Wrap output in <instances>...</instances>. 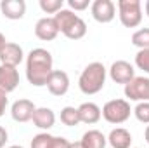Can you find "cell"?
Masks as SVG:
<instances>
[{"label":"cell","mask_w":149,"mask_h":148,"mask_svg":"<svg viewBox=\"0 0 149 148\" xmlns=\"http://www.w3.org/2000/svg\"><path fill=\"white\" fill-rule=\"evenodd\" d=\"M52 73V54L47 49H31L26 58V78L31 85L42 87Z\"/></svg>","instance_id":"6da1fadb"},{"label":"cell","mask_w":149,"mask_h":148,"mask_svg":"<svg viewBox=\"0 0 149 148\" xmlns=\"http://www.w3.org/2000/svg\"><path fill=\"white\" fill-rule=\"evenodd\" d=\"M54 21L59 28V33L70 40H80L87 35V23L70 9H61L54 16Z\"/></svg>","instance_id":"7a4b0ae2"},{"label":"cell","mask_w":149,"mask_h":148,"mask_svg":"<svg viewBox=\"0 0 149 148\" xmlns=\"http://www.w3.org/2000/svg\"><path fill=\"white\" fill-rule=\"evenodd\" d=\"M106 66L99 61H94L85 66L78 78V87L83 94H97L106 84Z\"/></svg>","instance_id":"3957f363"},{"label":"cell","mask_w":149,"mask_h":148,"mask_svg":"<svg viewBox=\"0 0 149 148\" xmlns=\"http://www.w3.org/2000/svg\"><path fill=\"white\" fill-rule=\"evenodd\" d=\"M118 16L123 26L135 28L142 23V5L139 0H120L118 2Z\"/></svg>","instance_id":"277c9868"},{"label":"cell","mask_w":149,"mask_h":148,"mask_svg":"<svg viewBox=\"0 0 149 148\" xmlns=\"http://www.w3.org/2000/svg\"><path fill=\"white\" fill-rule=\"evenodd\" d=\"M102 117L109 124H123L130 118V103L127 99H111L102 106Z\"/></svg>","instance_id":"5b68a950"},{"label":"cell","mask_w":149,"mask_h":148,"mask_svg":"<svg viewBox=\"0 0 149 148\" xmlns=\"http://www.w3.org/2000/svg\"><path fill=\"white\" fill-rule=\"evenodd\" d=\"M125 96L130 101H149V78L148 77H135L130 84L125 85Z\"/></svg>","instance_id":"8992f818"},{"label":"cell","mask_w":149,"mask_h":148,"mask_svg":"<svg viewBox=\"0 0 149 148\" xmlns=\"http://www.w3.org/2000/svg\"><path fill=\"white\" fill-rule=\"evenodd\" d=\"M109 77H111L113 82L127 85V84H130L135 78V70H134V66L128 61L118 59V61L113 63L111 68H109Z\"/></svg>","instance_id":"52a82bcc"},{"label":"cell","mask_w":149,"mask_h":148,"mask_svg":"<svg viewBox=\"0 0 149 148\" xmlns=\"http://www.w3.org/2000/svg\"><path fill=\"white\" fill-rule=\"evenodd\" d=\"M47 89L54 96H64L70 89V77L63 70H52V73L47 78Z\"/></svg>","instance_id":"ba28073f"},{"label":"cell","mask_w":149,"mask_h":148,"mask_svg":"<svg viewBox=\"0 0 149 148\" xmlns=\"http://www.w3.org/2000/svg\"><path fill=\"white\" fill-rule=\"evenodd\" d=\"M116 16V7L111 0H94L92 2V18L97 23H111Z\"/></svg>","instance_id":"9c48e42d"},{"label":"cell","mask_w":149,"mask_h":148,"mask_svg":"<svg viewBox=\"0 0 149 148\" xmlns=\"http://www.w3.org/2000/svg\"><path fill=\"white\" fill-rule=\"evenodd\" d=\"M23 59H24L23 47L17 45V44H14V42H5V45L0 49V61H2V65L17 68V65Z\"/></svg>","instance_id":"30bf717a"},{"label":"cell","mask_w":149,"mask_h":148,"mask_svg":"<svg viewBox=\"0 0 149 148\" xmlns=\"http://www.w3.org/2000/svg\"><path fill=\"white\" fill-rule=\"evenodd\" d=\"M37 110V106L33 105V101L30 99H17L12 103L10 106V115L16 122H28L33 118V113Z\"/></svg>","instance_id":"8fae6325"},{"label":"cell","mask_w":149,"mask_h":148,"mask_svg":"<svg viewBox=\"0 0 149 148\" xmlns=\"http://www.w3.org/2000/svg\"><path fill=\"white\" fill-rule=\"evenodd\" d=\"M35 35L43 42H50L59 35V28L54 21V18H42L35 25Z\"/></svg>","instance_id":"7c38bea8"},{"label":"cell","mask_w":149,"mask_h":148,"mask_svg":"<svg viewBox=\"0 0 149 148\" xmlns=\"http://www.w3.org/2000/svg\"><path fill=\"white\" fill-rule=\"evenodd\" d=\"M17 85H19V73H17V68L7 66V65H0V89L9 94V92H12Z\"/></svg>","instance_id":"4fadbf2b"},{"label":"cell","mask_w":149,"mask_h":148,"mask_svg":"<svg viewBox=\"0 0 149 148\" xmlns=\"http://www.w3.org/2000/svg\"><path fill=\"white\" fill-rule=\"evenodd\" d=\"M0 11L7 19H21L26 14V2L24 0H2Z\"/></svg>","instance_id":"5bb4252c"},{"label":"cell","mask_w":149,"mask_h":148,"mask_svg":"<svg viewBox=\"0 0 149 148\" xmlns=\"http://www.w3.org/2000/svg\"><path fill=\"white\" fill-rule=\"evenodd\" d=\"M78 113H80V122H83V124H88V125H92V124H97L99 120H101V117H102V111L101 108L95 105V103H81L80 106H78Z\"/></svg>","instance_id":"9a60e30c"},{"label":"cell","mask_w":149,"mask_h":148,"mask_svg":"<svg viewBox=\"0 0 149 148\" xmlns=\"http://www.w3.org/2000/svg\"><path fill=\"white\" fill-rule=\"evenodd\" d=\"M33 124L37 125L38 129H43V131H49L50 127H54L56 124V113L50 110V108H37L35 113H33Z\"/></svg>","instance_id":"2e32d148"},{"label":"cell","mask_w":149,"mask_h":148,"mask_svg":"<svg viewBox=\"0 0 149 148\" xmlns=\"http://www.w3.org/2000/svg\"><path fill=\"white\" fill-rule=\"evenodd\" d=\"M108 143L113 148H130V145H132V134L127 129H123V127H116V129H113L109 132Z\"/></svg>","instance_id":"e0dca14e"},{"label":"cell","mask_w":149,"mask_h":148,"mask_svg":"<svg viewBox=\"0 0 149 148\" xmlns=\"http://www.w3.org/2000/svg\"><path fill=\"white\" fill-rule=\"evenodd\" d=\"M81 145L85 148H106L108 145V138L97 131V129H90L81 136Z\"/></svg>","instance_id":"ac0fdd59"},{"label":"cell","mask_w":149,"mask_h":148,"mask_svg":"<svg viewBox=\"0 0 149 148\" xmlns=\"http://www.w3.org/2000/svg\"><path fill=\"white\" fill-rule=\"evenodd\" d=\"M61 122L68 127H74L80 124V113H78V108L74 106H64L61 110Z\"/></svg>","instance_id":"d6986e66"},{"label":"cell","mask_w":149,"mask_h":148,"mask_svg":"<svg viewBox=\"0 0 149 148\" xmlns=\"http://www.w3.org/2000/svg\"><path fill=\"white\" fill-rule=\"evenodd\" d=\"M132 44L141 49H149V28H141L132 35Z\"/></svg>","instance_id":"ffe728a7"},{"label":"cell","mask_w":149,"mask_h":148,"mask_svg":"<svg viewBox=\"0 0 149 148\" xmlns=\"http://www.w3.org/2000/svg\"><path fill=\"white\" fill-rule=\"evenodd\" d=\"M38 4H40V9H42L45 14H54V16H56V14L63 9L64 0H40Z\"/></svg>","instance_id":"44dd1931"},{"label":"cell","mask_w":149,"mask_h":148,"mask_svg":"<svg viewBox=\"0 0 149 148\" xmlns=\"http://www.w3.org/2000/svg\"><path fill=\"white\" fill-rule=\"evenodd\" d=\"M135 66L144 73H149V49H141L135 54Z\"/></svg>","instance_id":"7402d4cb"},{"label":"cell","mask_w":149,"mask_h":148,"mask_svg":"<svg viewBox=\"0 0 149 148\" xmlns=\"http://www.w3.org/2000/svg\"><path fill=\"white\" fill-rule=\"evenodd\" d=\"M134 115L139 122L149 124V101H142L134 108Z\"/></svg>","instance_id":"603a6c76"},{"label":"cell","mask_w":149,"mask_h":148,"mask_svg":"<svg viewBox=\"0 0 149 148\" xmlns=\"http://www.w3.org/2000/svg\"><path fill=\"white\" fill-rule=\"evenodd\" d=\"M52 141V134L49 132H40L37 136H33L31 140V148H49Z\"/></svg>","instance_id":"cb8c5ba5"},{"label":"cell","mask_w":149,"mask_h":148,"mask_svg":"<svg viewBox=\"0 0 149 148\" xmlns=\"http://www.w3.org/2000/svg\"><path fill=\"white\" fill-rule=\"evenodd\" d=\"M49 148H71V143L63 136H52V141H50Z\"/></svg>","instance_id":"d4e9b609"},{"label":"cell","mask_w":149,"mask_h":148,"mask_svg":"<svg viewBox=\"0 0 149 148\" xmlns=\"http://www.w3.org/2000/svg\"><path fill=\"white\" fill-rule=\"evenodd\" d=\"M70 11H85L90 5V0H68Z\"/></svg>","instance_id":"484cf974"},{"label":"cell","mask_w":149,"mask_h":148,"mask_svg":"<svg viewBox=\"0 0 149 148\" xmlns=\"http://www.w3.org/2000/svg\"><path fill=\"white\" fill-rule=\"evenodd\" d=\"M9 105V98H7V92L0 89V117L5 113V108Z\"/></svg>","instance_id":"4316f807"},{"label":"cell","mask_w":149,"mask_h":148,"mask_svg":"<svg viewBox=\"0 0 149 148\" xmlns=\"http://www.w3.org/2000/svg\"><path fill=\"white\" fill-rule=\"evenodd\" d=\"M7 138H9V136H7V131H5V129L0 125V148L5 147V143H7Z\"/></svg>","instance_id":"83f0119b"},{"label":"cell","mask_w":149,"mask_h":148,"mask_svg":"<svg viewBox=\"0 0 149 148\" xmlns=\"http://www.w3.org/2000/svg\"><path fill=\"white\" fill-rule=\"evenodd\" d=\"M71 148H85L81 145V141H76V143H71Z\"/></svg>","instance_id":"f1b7e54d"},{"label":"cell","mask_w":149,"mask_h":148,"mask_svg":"<svg viewBox=\"0 0 149 148\" xmlns=\"http://www.w3.org/2000/svg\"><path fill=\"white\" fill-rule=\"evenodd\" d=\"M5 42H7V40H5V37H3V35L0 33V49H2L3 45H5Z\"/></svg>","instance_id":"f546056e"},{"label":"cell","mask_w":149,"mask_h":148,"mask_svg":"<svg viewBox=\"0 0 149 148\" xmlns=\"http://www.w3.org/2000/svg\"><path fill=\"white\" fill-rule=\"evenodd\" d=\"M144 138H146V141H148V145H149V125L146 127V132H144Z\"/></svg>","instance_id":"4dcf8cb0"},{"label":"cell","mask_w":149,"mask_h":148,"mask_svg":"<svg viewBox=\"0 0 149 148\" xmlns=\"http://www.w3.org/2000/svg\"><path fill=\"white\" fill-rule=\"evenodd\" d=\"M144 7H146V14H148V18H149V0L146 2V5H144Z\"/></svg>","instance_id":"1f68e13d"},{"label":"cell","mask_w":149,"mask_h":148,"mask_svg":"<svg viewBox=\"0 0 149 148\" xmlns=\"http://www.w3.org/2000/svg\"><path fill=\"white\" fill-rule=\"evenodd\" d=\"M9 148H23V147H19V145H12V147H9Z\"/></svg>","instance_id":"d6a6232c"}]
</instances>
